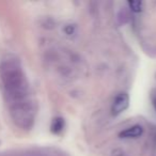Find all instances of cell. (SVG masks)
Returning a JSON list of instances; mask_svg holds the SVG:
<instances>
[{
	"label": "cell",
	"instance_id": "obj_4",
	"mask_svg": "<svg viewBox=\"0 0 156 156\" xmlns=\"http://www.w3.org/2000/svg\"><path fill=\"white\" fill-rule=\"evenodd\" d=\"M143 134V127L141 125H134L126 128L125 130L120 133V137L125 139L130 138H138Z\"/></svg>",
	"mask_w": 156,
	"mask_h": 156
},
{
	"label": "cell",
	"instance_id": "obj_2",
	"mask_svg": "<svg viewBox=\"0 0 156 156\" xmlns=\"http://www.w3.org/2000/svg\"><path fill=\"white\" fill-rule=\"evenodd\" d=\"M9 110L10 115L16 126H18L22 129H30L33 126L37 109H35L34 102L32 100L9 106Z\"/></svg>",
	"mask_w": 156,
	"mask_h": 156
},
{
	"label": "cell",
	"instance_id": "obj_3",
	"mask_svg": "<svg viewBox=\"0 0 156 156\" xmlns=\"http://www.w3.org/2000/svg\"><path fill=\"white\" fill-rule=\"evenodd\" d=\"M129 106V96L127 93H122L118 94L117 98H115L111 106V112L113 115H118L120 113H122L123 111H125Z\"/></svg>",
	"mask_w": 156,
	"mask_h": 156
},
{
	"label": "cell",
	"instance_id": "obj_5",
	"mask_svg": "<svg viewBox=\"0 0 156 156\" xmlns=\"http://www.w3.org/2000/svg\"><path fill=\"white\" fill-rule=\"evenodd\" d=\"M63 127H64V121H63V119H61V118H56V119H54V121H52V123H51V126H50L51 132L55 133V134L61 133L63 130Z\"/></svg>",
	"mask_w": 156,
	"mask_h": 156
},
{
	"label": "cell",
	"instance_id": "obj_6",
	"mask_svg": "<svg viewBox=\"0 0 156 156\" xmlns=\"http://www.w3.org/2000/svg\"><path fill=\"white\" fill-rule=\"evenodd\" d=\"M130 10L135 13H139L143 10V2L142 1H128Z\"/></svg>",
	"mask_w": 156,
	"mask_h": 156
},
{
	"label": "cell",
	"instance_id": "obj_1",
	"mask_svg": "<svg viewBox=\"0 0 156 156\" xmlns=\"http://www.w3.org/2000/svg\"><path fill=\"white\" fill-rule=\"evenodd\" d=\"M0 81L9 106L32 100L28 80L17 59H5L0 63Z\"/></svg>",
	"mask_w": 156,
	"mask_h": 156
}]
</instances>
